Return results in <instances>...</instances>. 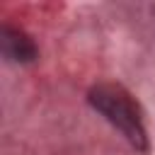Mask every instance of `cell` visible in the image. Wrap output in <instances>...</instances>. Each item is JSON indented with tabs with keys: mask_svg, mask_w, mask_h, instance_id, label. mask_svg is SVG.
Instances as JSON below:
<instances>
[{
	"mask_svg": "<svg viewBox=\"0 0 155 155\" xmlns=\"http://www.w3.org/2000/svg\"><path fill=\"white\" fill-rule=\"evenodd\" d=\"M87 99L136 150H148V133H145L143 114L136 99L128 94V90L114 82H99L90 90Z\"/></svg>",
	"mask_w": 155,
	"mask_h": 155,
	"instance_id": "1",
	"label": "cell"
},
{
	"mask_svg": "<svg viewBox=\"0 0 155 155\" xmlns=\"http://www.w3.org/2000/svg\"><path fill=\"white\" fill-rule=\"evenodd\" d=\"M0 46H2L5 58L15 61V63H29V61L36 58V46L22 29L5 24L2 31H0Z\"/></svg>",
	"mask_w": 155,
	"mask_h": 155,
	"instance_id": "2",
	"label": "cell"
}]
</instances>
